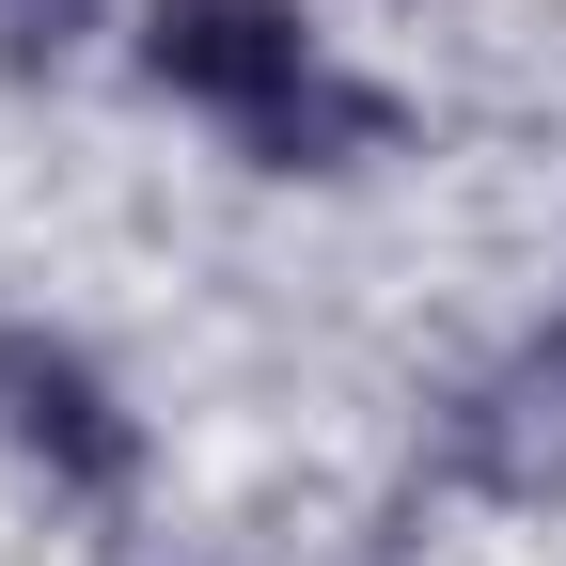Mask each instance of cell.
<instances>
[{
    "instance_id": "3",
    "label": "cell",
    "mask_w": 566,
    "mask_h": 566,
    "mask_svg": "<svg viewBox=\"0 0 566 566\" xmlns=\"http://www.w3.org/2000/svg\"><path fill=\"white\" fill-rule=\"evenodd\" d=\"M80 17H95V0H0V63H63Z\"/></svg>"
},
{
    "instance_id": "1",
    "label": "cell",
    "mask_w": 566,
    "mask_h": 566,
    "mask_svg": "<svg viewBox=\"0 0 566 566\" xmlns=\"http://www.w3.org/2000/svg\"><path fill=\"white\" fill-rule=\"evenodd\" d=\"M142 80L252 142L331 80V32H315V0H142Z\"/></svg>"
},
{
    "instance_id": "2",
    "label": "cell",
    "mask_w": 566,
    "mask_h": 566,
    "mask_svg": "<svg viewBox=\"0 0 566 566\" xmlns=\"http://www.w3.org/2000/svg\"><path fill=\"white\" fill-rule=\"evenodd\" d=\"M0 441H17L48 488H80V504L142 488V409H126L63 331H17V315H0Z\"/></svg>"
}]
</instances>
